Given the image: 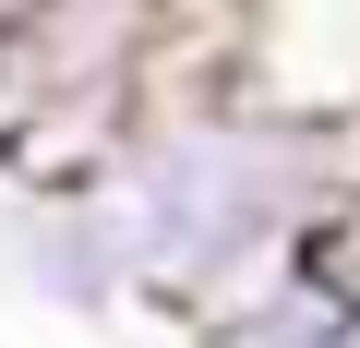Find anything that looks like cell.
Returning <instances> with one entry per match:
<instances>
[{
  "instance_id": "277c9868",
  "label": "cell",
  "mask_w": 360,
  "mask_h": 348,
  "mask_svg": "<svg viewBox=\"0 0 360 348\" xmlns=\"http://www.w3.org/2000/svg\"><path fill=\"white\" fill-rule=\"evenodd\" d=\"M264 0H144V37H156V72H229V49L252 37Z\"/></svg>"
},
{
  "instance_id": "7a4b0ae2",
  "label": "cell",
  "mask_w": 360,
  "mask_h": 348,
  "mask_svg": "<svg viewBox=\"0 0 360 348\" xmlns=\"http://www.w3.org/2000/svg\"><path fill=\"white\" fill-rule=\"evenodd\" d=\"M193 348H360V205L300 228L229 312L193 324Z\"/></svg>"
},
{
  "instance_id": "3957f363",
  "label": "cell",
  "mask_w": 360,
  "mask_h": 348,
  "mask_svg": "<svg viewBox=\"0 0 360 348\" xmlns=\"http://www.w3.org/2000/svg\"><path fill=\"white\" fill-rule=\"evenodd\" d=\"M0 288L25 312H60V324H132L96 193H0Z\"/></svg>"
},
{
  "instance_id": "6da1fadb",
  "label": "cell",
  "mask_w": 360,
  "mask_h": 348,
  "mask_svg": "<svg viewBox=\"0 0 360 348\" xmlns=\"http://www.w3.org/2000/svg\"><path fill=\"white\" fill-rule=\"evenodd\" d=\"M348 205H360V120H300L217 72H156L96 181L132 312H156L180 336L229 312L300 228H324Z\"/></svg>"
}]
</instances>
